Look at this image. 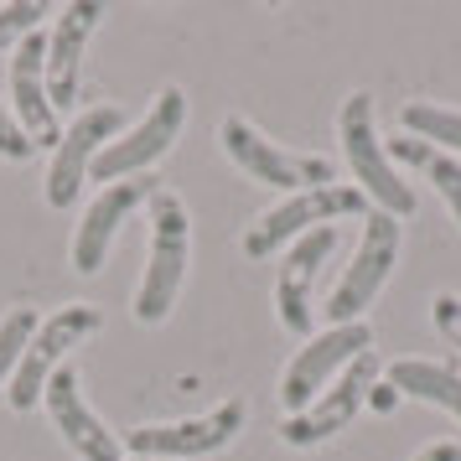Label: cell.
<instances>
[{
  "mask_svg": "<svg viewBox=\"0 0 461 461\" xmlns=\"http://www.w3.org/2000/svg\"><path fill=\"white\" fill-rule=\"evenodd\" d=\"M337 140H342V156H348L357 192L378 212H389V218H410L415 212V187L394 171L389 150H384V135H378L374 94H348V104L337 114Z\"/></svg>",
  "mask_w": 461,
  "mask_h": 461,
  "instance_id": "1",
  "label": "cell"
},
{
  "mask_svg": "<svg viewBox=\"0 0 461 461\" xmlns=\"http://www.w3.org/2000/svg\"><path fill=\"white\" fill-rule=\"evenodd\" d=\"M187 254H192V229H187V203L171 187H156L150 197V265L140 275V291H135V316L156 327L167 321L182 280H187Z\"/></svg>",
  "mask_w": 461,
  "mask_h": 461,
  "instance_id": "2",
  "label": "cell"
},
{
  "mask_svg": "<svg viewBox=\"0 0 461 461\" xmlns=\"http://www.w3.org/2000/svg\"><path fill=\"white\" fill-rule=\"evenodd\" d=\"M99 327H104V316L94 312V306H84V301H68V306H58L52 316H42L37 332H32V342H26L22 363H16V374H11V384H5V404H11L16 415L37 410L42 394H47V378L58 374L63 353L78 348L84 337H94Z\"/></svg>",
  "mask_w": 461,
  "mask_h": 461,
  "instance_id": "3",
  "label": "cell"
},
{
  "mask_svg": "<svg viewBox=\"0 0 461 461\" xmlns=\"http://www.w3.org/2000/svg\"><path fill=\"white\" fill-rule=\"evenodd\" d=\"M399 259V218L368 208V223H363V239L353 249V265L337 275L332 295H327V321L342 327V321H363V312L378 301V291L389 285Z\"/></svg>",
  "mask_w": 461,
  "mask_h": 461,
  "instance_id": "4",
  "label": "cell"
},
{
  "mask_svg": "<svg viewBox=\"0 0 461 461\" xmlns=\"http://www.w3.org/2000/svg\"><path fill=\"white\" fill-rule=\"evenodd\" d=\"M223 150L229 161L244 176H254L259 187H280V192H316V187H332V161L327 156H301V150H280L275 140H265L259 130L244 120V114H229L223 120Z\"/></svg>",
  "mask_w": 461,
  "mask_h": 461,
  "instance_id": "5",
  "label": "cell"
},
{
  "mask_svg": "<svg viewBox=\"0 0 461 461\" xmlns=\"http://www.w3.org/2000/svg\"><path fill=\"white\" fill-rule=\"evenodd\" d=\"M187 125V94L182 88H161L156 94V104L146 109V120L125 135H114L104 150H99V161L88 167L94 182H130V176H140L150 161H161L171 146H176V135Z\"/></svg>",
  "mask_w": 461,
  "mask_h": 461,
  "instance_id": "6",
  "label": "cell"
},
{
  "mask_svg": "<svg viewBox=\"0 0 461 461\" xmlns=\"http://www.w3.org/2000/svg\"><path fill=\"white\" fill-rule=\"evenodd\" d=\"M368 348H374V327L368 321H342V327H327V332L306 337V348H295V357L285 363V374H280V404H285V415H301Z\"/></svg>",
  "mask_w": 461,
  "mask_h": 461,
  "instance_id": "7",
  "label": "cell"
},
{
  "mask_svg": "<svg viewBox=\"0 0 461 461\" xmlns=\"http://www.w3.org/2000/svg\"><path fill=\"white\" fill-rule=\"evenodd\" d=\"M353 212H368V197L357 187H316V192H295L280 208H270L249 233H244V254L249 259H265V254L285 249L295 239H306L312 229H327L337 218H353Z\"/></svg>",
  "mask_w": 461,
  "mask_h": 461,
  "instance_id": "8",
  "label": "cell"
},
{
  "mask_svg": "<svg viewBox=\"0 0 461 461\" xmlns=\"http://www.w3.org/2000/svg\"><path fill=\"white\" fill-rule=\"evenodd\" d=\"M374 384H378V353L368 348V353L353 357L301 415L280 420V440H285V446H321V440H332L337 430H348L357 420V410L374 394Z\"/></svg>",
  "mask_w": 461,
  "mask_h": 461,
  "instance_id": "9",
  "label": "cell"
},
{
  "mask_svg": "<svg viewBox=\"0 0 461 461\" xmlns=\"http://www.w3.org/2000/svg\"><path fill=\"white\" fill-rule=\"evenodd\" d=\"M120 125H125V114L114 104H94L58 135V156H52V167H47V203H52V208H73V203H78V192H84V182H88V167H94L99 150L120 135Z\"/></svg>",
  "mask_w": 461,
  "mask_h": 461,
  "instance_id": "10",
  "label": "cell"
},
{
  "mask_svg": "<svg viewBox=\"0 0 461 461\" xmlns=\"http://www.w3.org/2000/svg\"><path fill=\"white\" fill-rule=\"evenodd\" d=\"M239 430H244V399H223V404H218V410H208V415L130 430V451H135V456H150V461L208 456V451H223Z\"/></svg>",
  "mask_w": 461,
  "mask_h": 461,
  "instance_id": "11",
  "label": "cell"
},
{
  "mask_svg": "<svg viewBox=\"0 0 461 461\" xmlns=\"http://www.w3.org/2000/svg\"><path fill=\"white\" fill-rule=\"evenodd\" d=\"M99 16H104L99 0H73L58 11V22L47 32V104L52 109L78 104V73H84V52Z\"/></svg>",
  "mask_w": 461,
  "mask_h": 461,
  "instance_id": "12",
  "label": "cell"
},
{
  "mask_svg": "<svg viewBox=\"0 0 461 461\" xmlns=\"http://www.w3.org/2000/svg\"><path fill=\"white\" fill-rule=\"evenodd\" d=\"M156 187H161L156 176H130V182H114V187L99 192V197L88 203L78 233H73V270H78V275L99 270V265H104V254H109V244H114V233H120V223H125L140 203H150Z\"/></svg>",
  "mask_w": 461,
  "mask_h": 461,
  "instance_id": "13",
  "label": "cell"
},
{
  "mask_svg": "<svg viewBox=\"0 0 461 461\" xmlns=\"http://www.w3.org/2000/svg\"><path fill=\"white\" fill-rule=\"evenodd\" d=\"M337 249V229H312L306 239H295L291 254H285V265H280V280H275V312H280V327L295 337L312 332V285L321 265L332 259Z\"/></svg>",
  "mask_w": 461,
  "mask_h": 461,
  "instance_id": "14",
  "label": "cell"
},
{
  "mask_svg": "<svg viewBox=\"0 0 461 461\" xmlns=\"http://www.w3.org/2000/svg\"><path fill=\"white\" fill-rule=\"evenodd\" d=\"M42 399H47L52 425L63 430V440L84 461H125V456H120V436H114L104 420L88 410V399H84V389H78V374H73V368H58V374L47 378V394Z\"/></svg>",
  "mask_w": 461,
  "mask_h": 461,
  "instance_id": "15",
  "label": "cell"
},
{
  "mask_svg": "<svg viewBox=\"0 0 461 461\" xmlns=\"http://www.w3.org/2000/svg\"><path fill=\"white\" fill-rule=\"evenodd\" d=\"M11 114L32 146H58V109L47 104V32H32L11 58Z\"/></svg>",
  "mask_w": 461,
  "mask_h": 461,
  "instance_id": "16",
  "label": "cell"
},
{
  "mask_svg": "<svg viewBox=\"0 0 461 461\" xmlns=\"http://www.w3.org/2000/svg\"><path fill=\"white\" fill-rule=\"evenodd\" d=\"M389 389L410 399H425V404H440L461 420V368L456 363H425V357H399L389 363Z\"/></svg>",
  "mask_w": 461,
  "mask_h": 461,
  "instance_id": "17",
  "label": "cell"
},
{
  "mask_svg": "<svg viewBox=\"0 0 461 461\" xmlns=\"http://www.w3.org/2000/svg\"><path fill=\"white\" fill-rule=\"evenodd\" d=\"M389 161H404V167H415L430 187L446 197V208H451V218L461 223V161L456 156H446V150L425 146V140H415V135H394L389 140Z\"/></svg>",
  "mask_w": 461,
  "mask_h": 461,
  "instance_id": "18",
  "label": "cell"
},
{
  "mask_svg": "<svg viewBox=\"0 0 461 461\" xmlns=\"http://www.w3.org/2000/svg\"><path fill=\"white\" fill-rule=\"evenodd\" d=\"M399 125H404V135H415V140L446 150V156H451V150H461V114H456V109L404 104V109H399Z\"/></svg>",
  "mask_w": 461,
  "mask_h": 461,
  "instance_id": "19",
  "label": "cell"
},
{
  "mask_svg": "<svg viewBox=\"0 0 461 461\" xmlns=\"http://www.w3.org/2000/svg\"><path fill=\"white\" fill-rule=\"evenodd\" d=\"M37 321H42V316L32 312V306H11V312L0 316V384H11V374H16V363H22V353H26V342L37 332Z\"/></svg>",
  "mask_w": 461,
  "mask_h": 461,
  "instance_id": "20",
  "label": "cell"
},
{
  "mask_svg": "<svg viewBox=\"0 0 461 461\" xmlns=\"http://www.w3.org/2000/svg\"><path fill=\"white\" fill-rule=\"evenodd\" d=\"M42 16H47L42 0H11V5H0V52L11 42L22 47L32 32H42Z\"/></svg>",
  "mask_w": 461,
  "mask_h": 461,
  "instance_id": "21",
  "label": "cell"
},
{
  "mask_svg": "<svg viewBox=\"0 0 461 461\" xmlns=\"http://www.w3.org/2000/svg\"><path fill=\"white\" fill-rule=\"evenodd\" d=\"M32 140H26V130L16 125V114H11V104L0 99V156H11V161H26L32 156Z\"/></svg>",
  "mask_w": 461,
  "mask_h": 461,
  "instance_id": "22",
  "label": "cell"
},
{
  "mask_svg": "<svg viewBox=\"0 0 461 461\" xmlns=\"http://www.w3.org/2000/svg\"><path fill=\"white\" fill-rule=\"evenodd\" d=\"M430 316H436V332L446 337L451 348H461V301H456V295L440 291L436 301H430Z\"/></svg>",
  "mask_w": 461,
  "mask_h": 461,
  "instance_id": "23",
  "label": "cell"
},
{
  "mask_svg": "<svg viewBox=\"0 0 461 461\" xmlns=\"http://www.w3.org/2000/svg\"><path fill=\"white\" fill-rule=\"evenodd\" d=\"M410 461H461V446H451V440H436V446H425L420 456Z\"/></svg>",
  "mask_w": 461,
  "mask_h": 461,
  "instance_id": "24",
  "label": "cell"
},
{
  "mask_svg": "<svg viewBox=\"0 0 461 461\" xmlns=\"http://www.w3.org/2000/svg\"><path fill=\"white\" fill-rule=\"evenodd\" d=\"M130 461H150V456H130Z\"/></svg>",
  "mask_w": 461,
  "mask_h": 461,
  "instance_id": "25",
  "label": "cell"
}]
</instances>
